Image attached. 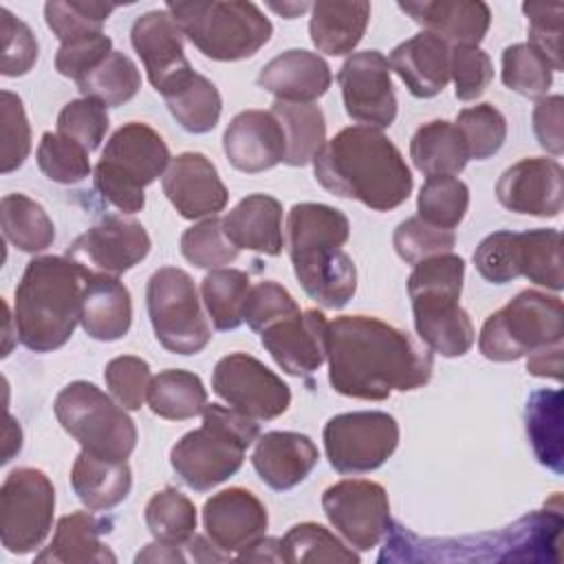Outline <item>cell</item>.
Instances as JSON below:
<instances>
[{
    "label": "cell",
    "instance_id": "obj_36",
    "mask_svg": "<svg viewBox=\"0 0 564 564\" xmlns=\"http://www.w3.org/2000/svg\"><path fill=\"white\" fill-rule=\"evenodd\" d=\"M145 401L156 416L167 421H185L203 414L207 408V390L198 375L170 368L152 377Z\"/></svg>",
    "mask_w": 564,
    "mask_h": 564
},
{
    "label": "cell",
    "instance_id": "obj_18",
    "mask_svg": "<svg viewBox=\"0 0 564 564\" xmlns=\"http://www.w3.org/2000/svg\"><path fill=\"white\" fill-rule=\"evenodd\" d=\"M496 198L509 212L555 218L564 207V170L557 159H520L500 174Z\"/></svg>",
    "mask_w": 564,
    "mask_h": 564
},
{
    "label": "cell",
    "instance_id": "obj_12",
    "mask_svg": "<svg viewBox=\"0 0 564 564\" xmlns=\"http://www.w3.org/2000/svg\"><path fill=\"white\" fill-rule=\"evenodd\" d=\"M55 513V489L35 467L13 469L0 487V540L9 553L24 555L42 546Z\"/></svg>",
    "mask_w": 564,
    "mask_h": 564
},
{
    "label": "cell",
    "instance_id": "obj_5",
    "mask_svg": "<svg viewBox=\"0 0 564 564\" xmlns=\"http://www.w3.org/2000/svg\"><path fill=\"white\" fill-rule=\"evenodd\" d=\"M465 260L441 253L414 264L408 278L414 328L419 339L443 357H463L474 346L476 333L467 311L458 304Z\"/></svg>",
    "mask_w": 564,
    "mask_h": 564
},
{
    "label": "cell",
    "instance_id": "obj_32",
    "mask_svg": "<svg viewBox=\"0 0 564 564\" xmlns=\"http://www.w3.org/2000/svg\"><path fill=\"white\" fill-rule=\"evenodd\" d=\"M370 20L368 2H315L308 33L319 53L346 55L361 42Z\"/></svg>",
    "mask_w": 564,
    "mask_h": 564
},
{
    "label": "cell",
    "instance_id": "obj_64",
    "mask_svg": "<svg viewBox=\"0 0 564 564\" xmlns=\"http://www.w3.org/2000/svg\"><path fill=\"white\" fill-rule=\"evenodd\" d=\"M273 11H278V13H282L284 18H295L297 13H302V11H306L308 9V4L306 2H289V4H269Z\"/></svg>",
    "mask_w": 564,
    "mask_h": 564
},
{
    "label": "cell",
    "instance_id": "obj_23",
    "mask_svg": "<svg viewBox=\"0 0 564 564\" xmlns=\"http://www.w3.org/2000/svg\"><path fill=\"white\" fill-rule=\"evenodd\" d=\"M223 150L236 170L256 174L284 161L286 139L271 110H242L225 128Z\"/></svg>",
    "mask_w": 564,
    "mask_h": 564
},
{
    "label": "cell",
    "instance_id": "obj_13",
    "mask_svg": "<svg viewBox=\"0 0 564 564\" xmlns=\"http://www.w3.org/2000/svg\"><path fill=\"white\" fill-rule=\"evenodd\" d=\"M324 449L339 474H366L381 467L399 445V423L388 412H344L324 425Z\"/></svg>",
    "mask_w": 564,
    "mask_h": 564
},
{
    "label": "cell",
    "instance_id": "obj_10",
    "mask_svg": "<svg viewBox=\"0 0 564 564\" xmlns=\"http://www.w3.org/2000/svg\"><path fill=\"white\" fill-rule=\"evenodd\" d=\"M59 425L82 445V449L110 458L128 460L137 447V427L126 408L88 381H73L55 397Z\"/></svg>",
    "mask_w": 564,
    "mask_h": 564
},
{
    "label": "cell",
    "instance_id": "obj_43",
    "mask_svg": "<svg viewBox=\"0 0 564 564\" xmlns=\"http://www.w3.org/2000/svg\"><path fill=\"white\" fill-rule=\"evenodd\" d=\"M416 209L430 225L454 229L469 209V187L456 176H427L419 192Z\"/></svg>",
    "mask_w": 564,
    "mask_h": 564
},
{
    "label": "cell",
    "instance_id": "obj_1",
    "mask_svg": "<svg viewBox=\"0 0 564 564\" xmlns=\"http://www.w3.org/2000/svg\"><path fill=\"white\" fill-rule=\"evenodd\" d=\"M326 359L333 390L366 401L416 390L430 381L434 368L427 346L370 315H339L328 322Z\"/></svg>",
    "mask_w": 564,
    "mask_h": 564
},
{
    "label": "cell",
    "instance_id": "obj_15",
    "mask_svg": "<svg viewBox=\"0 0 564 564\" xmlns=\"http://www.w3.org/2000/svg\"><path fill=\"white\" fill-rule=\"evenodd\" d=\"M322 509L357 551L375 549L392 529L388 494L375 480L348 478L330 485L322 494Z\"/></svg>",
    "mask_w": 564,
    "mask_h": 564
},
{
    "label": "cell",
    "instance_id": "obj_17",
    "mask_svg": "<svg viewBox=\"0 0 564 564\" xmlns=\"http://www.w3.org/2000/svg\"><path fill=\"white\" fill-rule=\"evenodd\" d=\"M150 236L139 220L106 216L75 238L66 256L88 267L93 273L119 275L130 271L150 253Z\"/></svg>",
    "mask_w": 564,
    "mask_h": 564
},
{
    "label": "cell",
    "instance_id": "obj_56",
    "mask_svg": "<svg viewBox=\"0 0 564 564\" xmlns=\"http://www.w3.org/2000/svg\"><path fill=\"white\" fill-rule=\"evenodd\" d=\"M474 267L491 284H507L520 278L518 234L494 231L487 238H482L474 251Z\"/></svg>",
    "mask_w": 564,
    "mask_h": 564
},
{
    "label": "cell",
    "instance_id": "obj_47",
    "mask_svg": "<svg viewBox=\"0 0 564 564\" xmlns=\"http://www.w3.org/2000/svg\"><path fill=\"white\" fill-rule=\"evenodd\" d=\"M181 253L198 269H223L238 258L240 249L225 236L223 220L212 216L183 231Z\"/></svg>",
    "mask_w": 564,
    "mask_h": 564
},
{
    "label": "cell",
    "instance_id": "obj_40",
    "mask_svg": "<svg viewBox=\"0 0 564 564\" xmlns=\"http://www.w3.org/2000/svg\"><path fill=\"white\" fill-rule=\"evenodd\" d=\"M145 524L156 542L185 544L196 533V507L176 487H165L148 500Z\"/></svg>",
    "mask_w": 564,
    "mask_h": 564
},
{
    "label": "cell",
    "instance_id": "obj_35",
    "mask_svg": "<svg viewBox=\"0 0 564 564\" xmlns=\"http://www.w3.org/2000/svg\"><path fill=\"white\" fill-rule=\"evenodd\" d=\"M163 99L176 123L192 134L212 132L220 119L223 99L218 88L194 70L172 86Z\"/></svg>",
    "mask_w": 564,
    "mask_h": 564
},
{
    "label": "cell",
    "instance_id": "obj_59",
    "mask_svg": "<svg viewBox=\"0 0 564 564\" xmlns=\"http://www.w3.org/2000/svg\"><path fill=\"white\" fill-rule=\"evenodd\" d=\"M112 53V40L101 33H90L86 37L66 42L55 55V70L73 82H82L90 70H95Z\"/></svg>",
    "mask_w": 564,
    "mask_h": 564
},
{
    "label": "cell",
    "instance_id": "obj_22",
    "mask_svg": "<svg viewBox=\"0 0 564 564\" xmlns=\"http://www.w3.org/2000/svg\"><path fill=\"white\" fill-rule=\"evenodd\" d=\"M161 185L167 200L187 220L212 218L223 212L229 200V192L220 181L216 165L200 152H183L174 156Z\"/></svg>",
    "mask_w": 564,
    "mask_h": 564
},
{
    "label": "cell",
    "instance_id": "obj_61",
    "mask_svg": "<svg viewBox=\"0 0 564 564\" xmlns=\"http://www.w3.org/2000/svg\"><path fill=\"white\" fill-rule=\"evenodd\" d=\"M527 372L533 377H546V379L560 381L562 379V344L531 352L527 359Z\"/></svg>",
    "mask_w": 564,
    "mask_h": 564
},
{
    "label": "cell",
    "instance_id": "obj_49",
    "mask_svg": "<svg viewBox=\"0 0 564 564\" xmlns=\"http://www.w3.org/2000/svg\"><path fill=\"white\" fill-rule=\"evenodd\" d=\"M88 150L59 132H44L37 145V165L42 174L62 185H75L90 174Z\"/></svg>",
    "mask_w": 564,
    "mask_h": 564
},
{
    "label": "cell",
    "instance_id": "obj_3",
    "mask_svg": "<svg viewBox=\"0 0 564 564\" xmlns=\"http://www.w3.org/2000/svg\"><path fill=\"white\" fill-rule=\"evenodd\" d=\"M350 223L344 212L324 203H297L286 218V242L293 273L304 293L324 308L346 306L357 291V269L341 249Z\"/></svg>",
    "mask_w": 564,
    "mask_h": 564
},
{
    "label": "cell",
    "instance_id": "obj_62",
    "mask_svg": "<svg viewBox=\"0 0 564 564\" xmlns=\"http://www.w3.org/2000/svg\"><path fill=\"white\" fill-rule=\"evenodd\" d=\"M238 560L247 562H282V551H280V540L275 538H260L253 542L249 549L238 553Z\"/></svg>",
    "mask_w": 564,
    "mask_h": 564
},
{
    "label": "cell",
    "instance_id": "obj_63",
    "mask_svg": "<svg viewBox=\"0 0 564 564\" xmlns=\"http://www.w3.org/2000/svg\"><path fill=\"white\" fill-rule=\"evenodd\" d=\"M185 544H163V542H154L148 544L139 555L137 562H185L187 555L181 553Z\"/></svg>",
    "mask_w": 564,
    "mask_h": 564
},
{
    "label": "cell",
    "instance_id": "obj_7",
    "mask_svg": "<svg viewBox=\"0 0 564 564\" xmlns=\"http://www.w3.org/2000/svg\"><path fill=\"white\" fill-rule=\"evenodd\" d=\"M181 33L205 55L218 62L253 57L273 33L271 20L242 0H196L167 2Z\"/></svg>",
    "mask_w": 564,
    "mask_h": 564
},
{
    "label": "cell",
    "instance_id": "obj_44",
    "mask_svg": "<svg viewBox=\"0 0 564 564\" xmlns=\"http://www.w3.org/2000/svg\"><path fill=\"white\" fill-rule=\"evenodd\" d=\"M560 405V390H538L527 403V432L531 436L535 456L542 465L557 474L562 471V419L551 421V425H546V421Z\"/></svg>",
    "mask_w": 564,
    "mask_h": 564
},
{
    "label": "cell",
    "instance_id": "obj_2",
    "mask_svg": "<svg viewBox=\"0 0 564 564\" xmlns=\"http://www.w3.org/2000/svg\"><path fill=\"white\" fill-rule=\"evenodd\" d=\"M313 172L330 194L359 200L375 212L399 207L414 185L399 148L370 126L339 130L315 156Z\"/></svg>",
    "mask_w": 564,
    "mask_h": 564
},
{
    "label": "cell",
    "instance_id": "obj_48",
    "mask_svg": "<svg viewBox=\"0 0 564 564\" xmlns=\"http://www.w3.org/2000/svg\"><path fill=\"white\" fill-rule=\"evenodd\" d=\"M112 11H115V4H106V2L51 0L44 4L46 24L62 44L86 37L90 33H101V26Z\"/></svg>",
    "mask_w": 564,
    "mask_h": 564
},
{
    "label": "cell",
    "instance_id": "obj_14",
    "mask_svg": "<svg viewBox=\"0 0 564 564\" xmlns=\"http://www.w3.org/2000/svg\"><path fill=\"white\" fill-rule=\"evenodd\" d=\"M212 390L236 412L271 421L291 405V390L273 370L247 352H229L214 366Z\"/></svg>",
    "mask_w": 564,
    "mask_h": 564
},
{
    "label": "cell",
    "instance_id": "obj_25",
    "mask_svg": "<svg viewBox=\"0 0 564 564\" xmlns=\"http://www.w3.org/2000/svg\"><path fill=\"white\" fill-rule=\"evenodd\" d=\"M333 82L326 59L304 48H291L275 55L258 73V86L278 101L313 104Z\"/></svg>",
    "mask_w": 564,
    "mask_h": 564
},
{
    "label": "cell",
    "instance_id": "obj_29",
    "mask_svg": "<svg viewBox=\"0 0 564 564\" xmlns=\"http://www.w3.org/2000/svg\"><path fill=\"white\" fill-rule=\"evenodd\" d=\"M223 229L238 249L280 256L284 247L282 203L269 194H249L223 218Z\"/></svg>",
    "mask_w": 564,
    "mask_h": 564
},
{
    "label": "cell",
    "instance_id": "obj_45",
    "mask_svg": "<svg viewBox=\"0 0 564 564\" xmlns=\"http://www.w3.org/2000/svg\"><path fill=\"white\" fill-rule=\"evenodd\" d=\"M553 66L527 42L511 44L502 51V82L518 95L542 99L553 84Z\"/></svg>",
    "mask_w": 564,
    "mask_h": 564
},
{
    "label": "cell",
    "instance_id": "obj_30",
    "mask_svg": "<svg viewBox=\"0 0 564 564\" xmlns=\"http://www.w3.org/2000/svg\"><path fill=\"white\" fill-rule=\"evenodd\" d=\"M70 485L90 511H108L123 502L132 487L128 460H110L82 449L70 469Z\"/></svg>",
    "mask_w": 564,
    "mask_h": 564
},
{
    "label": "cell",
    "instance_id": "obj_52",
    "mask_svg": "<svg viewBox=\"0 0 564 564\" xmlns=\"http://www.w3.org/2000/svg\"><path fill=\"white\" fill-rule=\"evenodd\" d=\"M104 379L110 394L121 408L139 410L148 399L152 375L145 359L134 355H121L106 364Z\"/></svg>",
    "mask_w": 564,
    "mask_h": 564
},
{
    "label": "cell",
    "instance_id": "obj_4",
    "mask_svg": "<svg viewBox=\"0 0 564 564\" xmlns=\"http://www.w3.org/2000/svg\"><path fill=\"white\" fill-rule=\"evenodd\" d=\"M90 269L68 256L33 258L15 286V337L35 352L62 348L82 315V295Z\"/></svg>",
    "mask_w": 564,
    "mask_h": 564
},
{
    "label": "cell",
    "instance_id": "obj_33",
    "mask_svg": "<svg viewBox=\"0 0 564 564\" xmlns=\"http://www.w3.org/2000/svg\"><path fill=\"white\" fill-rule=\"evenodd\" d=\"M410 159L425 176H454L465 170L469 154L460 130L445 119H434L412 134Z\"/></svg>",
    "mask_w": 564,
    "mask_h": 564
},
{
    "label": "cell",
    "instance_id": "obj_46",
    "mask_svg": "<svg viewBox=\"0 0 564 564\" xmlns=\"http://www.w3.org/2000/svg\"><path fill=\"white\" fill-rule=\"evenodd\" d=\"M454 126L465 139L469 159L476 161L494 156L507 139V119L491 104H476L471 108H463Z\"/></svg>",
    "mask_w": 564,
    "mask_h": 564
},
{
    "label": "cell",
    "instance_id": "obj_11",
    "mask_svg": "<svg viewBox=\"0 0 564 564\" xmlns=\"http://www.w3.org/2000/svg\"><path fill=\"white\" fill-rule=\"evenodd\" d=\"M145 304L154 337L165 350L196 355L209 344L212 328L205 319L198 289L183 269H156L145 286Z\"/></svg>",
    "mask_w": 564,
    "mask_h": 564
},
{
    "label": "cell",
    "instance_id": "obj_58",
    "mask_svg": "<svg viewBox=\"0 0 564 564\" xmlns=\"http://www.w3.org/2000/svg\"><path fill=\"white\" fill-rule=\"evenodd\" d=\"M0 33H2V62L0 73L4 77L26 75L37 59V40L26 22L15 18L7 7H0Z\"/></svg>",
    "mask_w": 564,
    "mask_h": 564
},
{
    "label": "cell",
    "instance_id": "obj_57",
    "mask_svg": "<svg viewBox=\"0 0 564 564\" xmlns=\"http://www.w3.org/2000/svg\"><path fill=\"white\" fill-rule=\"evenodd\" d=\"M300 306L293 300V295L278 284L275 280H262L258 284H251L245 311H242V322L256 333H262L267 326L297 313Z\"/></svg>",
    "mask_w": 564,
    "mask_h": 564
},
{
    "label": "cell",
    "instance_id": "obj_42",
    "mask_svg": "<svg viewBox=\"0 0 564 564\" xmlns=\"http://www.w3.org/2000/svg\"><path fill=\"white\" fill-rule=\"evenodd\" d=\"M282 562H359V555L348 549L335 533L317 522L293 524L280 540Z\"/></svg>",
    "mask_w": 564,
    "mask_h": 564
},
{
    "label": "cell",
    "instance_id": "obj_34",
    "mask_svg": "<svg viewBox=\"0 0 564 564\" xmlns=\"http://www.w3.org/2000/svg\"><path fill=\"white\" fill-rule=\"evenodd\" d=\"M271 112L284 130V163L293 167L313 163L326 145V119L322 108L315 104H291L275 99Z\"/></svg>",
    "mask_w": 564,
    "mask_h": 564
},
{
    "label": "cell",
    "instance_id": "obj_6",
    "mask_svg": "<svg viewBox=\"0 0 564 564\" xmlns=\"http://www.w3.org/2000/svg\"><path fill=\"white\" fill-rule=\"evenodd\" d=\"M260 436L253 419L207 403L200 427L187 432L170 452V463L176 476L194 491H209L234 476L245 460V452Z\"/></svg>",
    "mask_w": 564,
    "mask_h": 564
},
{
    "label": "cell",
    "instance_id": "obj_60",
    "mask_svg": "<svg viewBox=\"0 0 564 564\" xmlns=\"http://www.w3.org/2000/svg\"><path fill=\"white\" fill-rule=\"evenodd\" d=\"M564 99L562 95H549L538 99L533 108V132L540 141V145L553 154L560 156L564 152Z\"/></svg>",
    "mask_w": 564,
    "mask_h": 564
},
{
    "label": "cell",
    "instance_id": "obj_20",
    "mask_svg": "<svg viewBox=\"0 0 564 564\" xmlns=\"http://www.w3.org/2000/svg\"><path fill=\"white\" fill-rule=\"evenodd\" d=\"M130 42L145 66L150 84L161 95L194 70L183 51V33L165 9L139 15L130 29Z\"/></svg>",
    "mask_w": 564,
    "mask_h": 564
},
{
    "label": "cell",
    "instance_id": "obj_31",
    "mask_svg": "<svg viewBox=\"0 0 564 564\" xmlns=\"http://www.w3.org/2000/svg\"><path fill=\"white\" fill-rule=\"evenodd\" d=\"M108 524L95 518L90 511H73L57 520L51 544L35 555L37 562H64V564H88V562H117V555L101 542V533Z\"/></svg>",
    "mask_w": 564,
    "mask_h": 564
},
{
    "label": "cell",
    "instance_id": "obj_28",
    "mask_svg": "<svg viewBox=\"0 0 564 564\" xmlns=\"http://www.w3.org/2000/svg\"><path fill=\"white\" fill-rule=\"evenodd\" d=\"M79 324L97 341L121 339L132 324V297L128 286L108 273H90L82 295Z\"/></svg>",
    "mask_w": 564,
    "mask_h": 564
},
{
    "label": "cell",
    "instance_id": "obj_51",
    "mask_svg": "<svg viewBox=\"0 0 564 564\" xmlns=\"http://www.w3.org/2000/svg\"><path fill=\"white\" fill-rule=\"evenodd\" d=\"M108 126V108L93 97L73 99L57 115V132L73 139L88 152L101 145Z\"/></svg>",
    "mask_w": 564,
    "mask_h": 564
},
{
    "label": "cell",
    "instance_id": "obj_39",
    "mask_svg": "<svg viewBox=\"0 0 564 564\" xmlns=\"http://www.w3.org/2000/svg\"><path fill=\"white\" fill-rule=\"evenodd\" d=\"M518 271L529 282L562 291V236L557 229H529L518 234Z\"/></svg>",
    "mask_w": 564,
    "mask_h": 564
},
{
    "label": "cell",
    "instance_id": "obj_9",
    "mask_svg": "<svg viewBox=\"0 0 564 564\" xmlns=\"http://www.w3.org/2000/svg\"><path fill=\"white\" fill-rule=\"evenodd\" d=\"M562 337V300L524 289L485 319L478 348L489 361H516L535 350L560 346Z\"/></svg>",
    "mask_w": 564,
    "mask_h": 564
},
{
    "label": "cell",
    "instance_id": "obj_19",
    "mask_svg": "<svg viewBox=\"0 0 564 564\" xmlns=\"http://www.w3.org/2000/svg\"><path fill=\"white\" fill-rule=\"evenodd\" d=\"M260 341L286 375L308 377L328 357V319L317 308L297 311L267 326Z\"/></svg>",
    "mask_w": 564,
    "mask_h": 564
},
{
    "label": "cell",
    "instance_id": "obj_37",
    "mask_svg": "<svg viewBox=\"0 0 564 564\" xmlns=\"http://www.w3.org/2000/svg\"><path fill=\"white\" fill-rule=\"evenodd\" d=\"M4 238L24 253H40L55 240V225L40 203L24 194H7L0 200Z\"/></svg>",
    "mask_w": 564,
    "mask_h": 564
},
{
    "label": "cell",
    "instance_id": "obj_38",
    "mask_svg": "<svg viewBox=\"0 0 564 564\" xmlns=\"http://www.w3.org/2000/svg\"><path fill=\"white\" fill-rule=\"evenodd\" d=\"M249 289V273L240 269H212L203 278L200 300L216 330H234L242 324V311Z\"/></svg>",
    "mask_w": 564,
    "mask_h": 564
},
{
    "label": "cell",
    "instance_id": "obj_41",
    "mask_svg": "<svg viewBox=\"0 0 564 564\" xmlns=\"http://www.w3.org/2000/svg\"><path fill=\"white\" fill-rule=\"evenodd\" d=\"M84 97L101 101L106 108L123 106L141 88V73L137 64L121 51H112L95 70H90L79 84Z\"/></svg>",
    "mask_w": 564,
    "mask_h": 564
},
{
    "label": "cell",
    "instance_id": "obj_55",
    "mask_svg": "<svg viewBox=\"0 0 564 564\" xmlns=\"http://www.w3.org/2000/svg\"><path fill=\"white\" fill-rule=\"evenodd\" d=\"M522 11L529 20V42L540 51L553 70H562V2H524Z\"/></svg>",
    "mask_w": 564,
    "mask_h": 564
},
{
    "label": "cell",
    "instance_id": "obj_50",
    "mask_svg": "<svg viewBox=\"0 0 564 564\" xmlns=\"http://www.w3.org/2000/svg\"><path fill=\"white\" fill-rule=\"evenodd\" d=\"M392 245L401 260H405L408 264H416L432 256L452 253L456 245V234L452 229L430 225L421 216H412L397 225Z\"/></svg>",
    "mask_w": 564,
    "mask_h": 564
},
{
    "label": "cell",
    "instance_id": "obj_26",
    "mask_svg": "<svg viewBox=\"0 0 564 564\" xmlns=\"http://www.w3.org/2000/svg\"><path fill=\"white\" fill-rule=\"evenodd\" d=\"M399 9L421 24L423 31L438 35L449 46H478L491 24V11L480 0H419L399 2Z\"/></svg>",
    "mask_w": 564,
    "mask_h": 564
},
{
    "label": "cell",
    "instance_id": "obj_16",
    "mask_svg": "<svg viewBox=\"0 0 564 564\" xmlns=\"http://www.w3.org/2000/svg\"><path fill=\"white\" fill-rule=\"evenodd\" d=\"M337 82L350 119L377 130L392 126L397 119V97L390 79V62L383 53H352L341 64Z\"/></svg>",
    "mask_w": 564,
    "mask_h": 564
},
{
    "label": "cell",
    "instance_id": "obj_27",
    "mask_svg": "<svg viewBox=\"0 0 564 564\" xmlns=\"http://www.w3.org/2000/svg\"><path fill=\"white\" fill-rule=\"evenodd\" d=\"M390 70H394L414 97L430 99L449 82V44L430 31L397 44L390 53Z\"/></svg>",
    "mask_w": 564,
    "mask_h": 564
},
{
    "label": "cell",
    "instance_id": "obj_54",
    "mask_svg": "<svg viewBox=\"0 0 564 564\" xmlns=\"http://www.w3.org/2000/svg\"><path fill=\"white\" fill-rule=\"evenodd\" d=\"M0 115H2L0 170L2 174H9L18 170L31 152V128H29L22 99L11 90L0 93Z\"/></svg>",
    "mask_w": 564,
    "mask_h": 564
},
{
    "label": "cell",
    "instance_id": "obj_8",
    "mask_svg": "<svg viewBox=\"0 0 564 564\" xmlns=\"http://www.w3.org/2000/svg\"><path fill=\"white\" fill-rule=\"evenodd\" d=\"M170 150L163 137L141 121L123 123L108 139L93 170L95 189L123 214H137L145 205V185L165 174Z\"/></svg>",
    "mask_w": 564,
    "mask_h": 564
},
{
    "label": "cell",
    "instance_id": "obj_24",
    "mask_svg": "<svg viewBox=\"0 0 564 564\" xmlns=\"http://www.w3.org/2000/svg\"><path fill=\"white\" fill-rule=\"evenodd\" d=\"M317 445L300 432H267L256 438L251 454L260 480L275 491L300 485L317 465Z\"/></svg>",
    "mask_w": 564,
    "mask_h": 564
},
{
    "label": "cell",
    "instance_id": "obj_21",
    "mask_svg": "<svg viewBox=\"0 0 564 564\" xmlns=\"http://www.w3.org/2000/svg\"><path fill=\"white\" fill-rule=\"evenodd\" d=\"M203 524L207 540L231 557V553L249 549L264 535L269 513L253 491L229 487L207 498L203 507Z\"/></svg>",
    "mask_w": 564,
    "mask_h": 564
},
{
    "label": "cell",
    "instance_id": "obj_53",
    "mask_svg": "<svg viewBox=\"0 0 564 564\" xmlns=\"http://www.w3.org/2000/svg\"><path fill=\"white\" fill-rule=\"evenodd\" d=\"M449 77L454 79V95L460 101L478 99L494 79V64L478 46H449Z\"/></svg>",
    "mask_w": 564,
    "mask_h": 564
}]
</instances>
